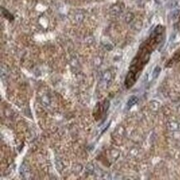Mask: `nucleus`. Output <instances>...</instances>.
Returning <instances> with one entry per match:
<instances>
[{"instance_id": "1", "label": "nucleus", "mask_w": 180, "mask_h": 180, "mask_svg": "<svg viewBox=\"0 0 180 180\" xmlns=\"http://www.w3.org/2000/svg\"><path fill=\"white\" fill-rule=\"evenodd\" d=\"M163 33H164L163 27H156V28L151 33V35L149 36V38L142 43L139 49V52L137 53L135 57L133 59L131 65L130 66V71L125 81L126 87L130 88L135 83L143 68L147 64V62H149L150 54L154 52V49L162 42Z\"/></svg>"}, {"instance_id": "2", "label": "nucleus", "mask_w": 180, "mask_h": 180, "mask_svg": "<svg viewBox=\"0 0 180 180\" xmlns=\"http://www.w3.org/2000/svg\"><path fill=\"white\" fill-rule=\"evenodd\" d=\"M180 62V48L174 53V54L173 55V57H171V59L167 62L166 66H171L174 64H175L177 62Z\"/></svg>"}]
</instances>
